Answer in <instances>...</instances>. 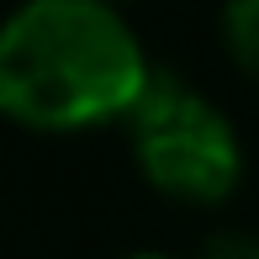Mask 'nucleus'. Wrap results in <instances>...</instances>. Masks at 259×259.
Here are the masks:
<instances>
[{
	"label": "nucleus",
	"instance_id": "1",
	"mask_svg": "<svg viewBox=\"0 0 259 259\" xmlns=\"http://www.w3.org/2000/svg\"><path fill=\"white\" fill-rule=\"evenodd\" d=\"M148 69L116 0H21L0 21V116L27 133L116 127Z\"/></svg>",
	"mask_w": 259,
	"mask_h": 259
},
{
	"label": "nucleus",
	"instance_id": "2",
	"mask_svg": "<svg viewBox=\"0 0 259 259\" xmlns=\"http://www.w3.org/2000/svg\"><path fill=\"white\" fill-rule=\"evenodd\" d=\"M133 159L159 196L185 206H217L243 180V143L228 111H217L191 79L148 69L143 90L122 111Z\"/></svg>",
	"mask_w": 259,
	"mask_h": 259
},
{
	"label": "nucleus",
	"instance_id": "3",
	"mask_svg": "<svg viewBox=\"0 0 259 259\" xmlns=\"http://www.w3.org/2000/svg\"><path fill=\"white\" fill-rule=\"evenodd\" d=\"M222 42H228V58L243 74L259 69V0H228L222 6Z\"/></svg>",
	"mask_w": 259,
	"mask_h": 259
},
{
	"label": "nucleus",
	"instance_id": "4",
	"mask_svg": "<svg viewBox=\"0 0 259 259\" xmlns=\"http://www.w3.org/2000/svg\"><path fill=\"white\" fill-rule=\"evenodd\" d=\"M116 6H122V0H116Z\"/></svg>",
	"mask_w": 259,
	"mask_h": 259
}]
</instances>
